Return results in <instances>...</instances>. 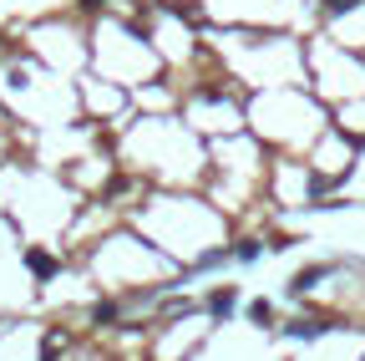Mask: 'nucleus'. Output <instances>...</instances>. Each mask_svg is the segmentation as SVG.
Masks as SVG:
<instances>
[{
	"mask_svg": "<svg viewBox=\"0 0 365 361\" xmlns=\"http://www.w3.org/2000/svg\"><path fill=\"white\" fill-rule=\"evenodd\" d=\"M25 270H31L36 280H51V275H56V260H51L46 250H25Z\"/></svg>",
	"mask_w": 365,
	"mask_h": 361,
	"instance_id": "1",
	"label": "nucleus"
},
{
	"mask_svg": "<svg viewBox=\"0 0 365 361\" xmlns=\"http://www.w3.org/2000/svg\"><path fill=\"white\" fill-rule=\"evenodd\" d=\"M320 275H325V270H320V265H315V270H299V275H294V285H290V290H294V295H305V290H315V280H320Z\"/></svg>",
	"mask_w": 365,
	"mask_h": 361,
	"instance_id": "2",
	"label": "nucleus"
},
{
	"mask_svg": "<svg viewBox=\"0 0 365 361\" xmlns=\"http://www.w3.org/2000/svg\"><path fill=\"white\" fill-rule=\"evenodd\" d=\"M208 311H213V316H228V311H233V290H218L213 300H208Z\"/></svg>",
	"mask_w": 365,
	"mask_h": 361,
	"instance_id": "3",
	"label": "nucleus"
},
{
	"mask_svg": "<svg viewBox=\"0 0 365 361\" xmlns=\"http://www.w3.org/2000/svg\"><path fill=\"white\" fill-rule=\"evenodd\" d=\"M233 260H244V265H249V260H259V239H239V250H233Z\"/></svg>",
	"mask_w": 365,
	"mask_h": 361,
	"instance_id": "4",
	"label": "nucleus"
},
{
	"mask_svg": "<svg viewBox=\"0 0 365 361\" xmlns=\"http://www.w3.org/2000/svg\"><path fill=\"white\" fill-rule=\"evenodd\" d=\"M355 6V0H325V10H330V16H340V10H350Z\"/></svg>",
	"mask_w": 365,
	"mask_h": 361,
	"instance_id": "5",
	"label": "nucleus"
}]
</instances>
